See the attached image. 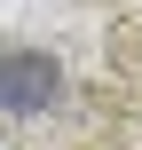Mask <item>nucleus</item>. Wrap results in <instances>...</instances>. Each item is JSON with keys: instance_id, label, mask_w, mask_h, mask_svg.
I'll return each instance as SVG.
<instances>
[{"instance_id": "nucleus-1", "label": "nucleus", "mask_w": 142, "mask_h": 150, "mask_svg": "<svg viewBox=\"0 0 142 150\" xmlns=\"http://www.w3.org/2000/svg\"><path fill=\"white\" fill-rule=\"evenodd\" d=\"M55 95H63L55 55H40V47H0V111H8V119H40Z\"/></svg>"}]
</instances>
